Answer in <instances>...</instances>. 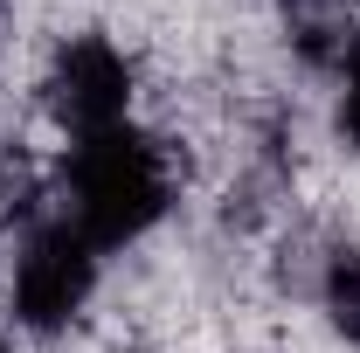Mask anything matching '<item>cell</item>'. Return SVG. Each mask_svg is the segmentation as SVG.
<instances>
[{"label":"cell","instance_id":"cell-3","mask_svg":"<svg viewBox=\"0 0 360 353\" xmlns=\"http://www.w3.org/2000/svg\"><path fill=\"white\" fill-rule=\"evenodd\" d=\"M49 111L77 146L97 132H118L125 111H132V63L104 35H77L49 70Z\"/></svg>","mask_w":360,"mask_h":353},{"label":"cell","instance_id":"cell-2","mask_svg":"<svg viewBox=\"0 0 360 353\" xmlns=\"http://www.w3.org/2000/svg\"><path fill=\"white\" fill-rule=\"evenodd\" d=\"M90 284H97V250L70 222H49L14 257V319L35 326V333H56L84 312Z\"/></svg>","mask_w":360,"mask_h":353},{"label":"cell","instance_id":"cell-4","mask_svg":"<svg viewBox=\"0 0 360 353\" xmlns=\"http://www.w3.org/2000/svg\"><path fill=\"white\" fill-rule=\"evenodd\" d=\"M326 312L347 340H360V250H340L326 264Z\"/></svg>","mask_w":360,"mask_h":353},{"label":"cell","instance_id":"cell-5","mask_svg":"<svg viewBox=\"0 0 360 353\" xmlns=\"http://www.w3.org/2000/svg\"><path fill=\"white\" fill-rule=\"evenodd\" d=\"M340 132L360 146V42L347 49V63H340Z\"/></svg>","mask_w":360,"mask_h":353},{"label":"cell","instance_id":"cell-1","mask_svg":"<svg viewBox=\"0 0 360 353\" xmlns=\"http://www.w3.org/2000/svg\"><path fill=\"white\" fill-rule=\"evenodd\" d=\"M167 201H174V167H167V146H153L146 132L118 125V132L70 146V215L63 222L90 250L139 243L167 215Z\"/></svg>","mask_w":360,"mask_h":353}]
</instances>
